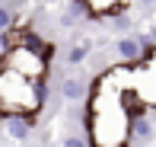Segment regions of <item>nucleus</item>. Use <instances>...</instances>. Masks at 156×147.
<instances>
[{
  "label": "nucleus",
  "instance_id": "nucleus-2",
  "mask_svg": "<svg viewBox=\"0 0 156 147\" xmlns=\"http://www.w3.org/2000/svg\"><path fill=\"white\" fill-rule=\"evenodd\" d=\"M0 67L23 77V80H32V83H45V77H48V58H41V54H35L23 45L6 48L0 54Z\"/></svg>",
  "mask_w": 156,
  "mask_h": 147
},
{
  "label": "nucleus",
  "instance_id": "nucleus-3",
  "mask_svg": "<svg viewBox=\"0 0 156 147\" xmlns=\"http://www.w3.org/2000/svg\"><path fill=\"white\" fill-rule=\"evenodd\" d=\"M0 125H6V134H10L13 141H29L35 118H23V115H6V118H0Z\"/></svg>",
  "mask_w": 156,
  "mask_h": 147
},
{
  "label": "nucleus",
  "instance_id": "nucleus-9",
  "mask_svg": "<svg viewBox=\"0 0 156 147\" xmlns=\"http://www.w3.org/2000/svg\"><path fill=\"white\" fill-rule=\"evenodd\" d=\"M13 26V13H10V6H0V32H6Z\"/></svg>",
  "mask_w": 156,
  "mask_h": 147
},
{
  "label": "nucleus",
  "instance_id": "nucleus-5",
  "mask_svg": "<svg viewBox=\"0 0 156 147\" xmlns=\"http://www.w3.org/2000/svg\"><path fill=\"white\" fill-rule=\"evenodd\" d=\"M61 96L70 99V102H80L86 96V80L83 77H64L61 80Z\"/></svg>",
  "mask_w": 156,
  "mask_h": 147
},
{
  "label": "nucleus",
  "instance_id": "nucleus-7",
  "mask_svg": "<svg viewBox=\"0 0 156 147\" xmlns=\"http://www.w3.org/2000/svg\"><path fill=\"white\" fill-rule=\"evenodd\" d=\"M86 45H73V48H70V51H67V61H70V64H83V61H86Z\"/></svg>",
  "mask_w": 156,
  "mask_h": 147
},
{
  "label": "nucleus",
  "instance_id": "nucleus-8",
  "mask_svg": "<svg viewBox=\"0 0 156 147\" xmlns=\"http://www.w3.org/2000/svg\"><path fill=\"white\" fill-rule=\"evenodd\" d=\"M64 147H93L86 134H67L64 138Z\"/></svg>",
  "mask_w": 156,
  "mask_h": 147
},
{
  "label": "nucleus",
  "instance_id": "nucleus-1",
  "mask_svg": "<svg viewBox=\"0 0 156 147\" xmlns=\"http://www.w3.org/2000/svg\"><path fill=\"white\" fill-rule=\"evenodd\" d=\"M45 106V83H32L0 67V118L23 115L35 118Z\"/></svg>",
  "mask_w": 156,
  "mask_h": 147
},
{
  "label": "nucleus",
  "instance_id": "nucleus-4",
  "mask_svg": "<svg viewBox=\"0 0 156 147\" xmlns=\"http://www.w3.org/2000/svg\"><path fill=\"white\" fill-rule=\"evenodd\" d=\"M83 3L89 16H115V13H124L127 0H83Z\"/></svg>",
  "mask_w": 156,
  "mask_h": 147
},
{
  "label": "nucleus",
  "instance_id": "nucleus-6",
  "mask_svg": "<svg viewBox=\"0 0 156 147\" xmlns=\"http://www.w3.org/2000/svg\"><path fill=\"white\" fill-rule=\"evenodd\" d=\"M118 58H121V61H127V64H140V45H137V39H121V42H118Z\"/></svg>",
  "mask_w": 156,
  "mask_h": 147
}]
</instances>
